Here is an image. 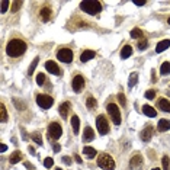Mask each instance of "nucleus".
Returning a JSON list of instances; mask_svg holds the SVG:
<instances>
[{
    "mask_svg": "<svg viewBox=\"0 0 170 170\" xmlns=\"http://www.w3.org/2000/svg\"><path fill=\"white\" fill-rule=\"evenodd\" d=\"M70 102H64V103H61L58 106V112H60V115L63 119H67V115H68V110H70Z\"/></svg>",
    "mask_w": 170,
    "mask_h": 170,
    "instance_id": "ddd939ff",
    "label": "nucleus"
},
{
    "mask_svg": "<svg viewBox=\"0 0 170 170\" xmlns=\"http://www.w3.org/2000/svg\"><path fill=\"white\" fill-rule=\"evenodd\" d=\"M45 80H47V77H45L44 73H39L38 76H37V83H38L39 86H42V84L45 83Z\"/></svg>",
    "mask_w": 170,
    "mask_h": 170,
    "instance_id": "473e14b6",
    "label": "nucleus"
},
{
    "mask_svg": "<svg viewBox=\"0 0 170 170\" xmlns=\"http://www.w3.org/2000/svg\"><path fill=\"white\" fill-rule=\"evenodd\" d=\"M161 163H163V170H170V159L167 156H163Z\"/></svg>",
    "mask_w": 170,
    "mask_h": 170,
    "instance_id": "7c9ffc66",
    "label": "nucleus"
},
{
    "mask_svg": "<svg viewBox=\"0 0 170 170\" xmlns=\"http://www.w3.org/2000/svg\"><path fill=\"white\" fill-rule=\"evenodd\" d=\"M93 138H95V131L90 128V126H86L84 131H83V141L89 143V141H92Z\"/></svg>",
    "mask_w": 170,
    "mask_h": 170,
    "instance_id": "4468645a",
    "label": "nucleus"
},
{
    "mask_svg": "<svg viewBox=\"0 0 170 170\" xmlns=\"http://www.w3.org/2000/svg\"><path fill=\"white\" fill-rule=\"evenodd\" d=\"M137 47H138V49H145L147 48V41H145V39H144V41H140Z\"/></svg>",
    "mask_w": 170,
    "mask_h": 170,
    "instance_id": "ea45409f",
    "label": "nucleus"
},
{
    "mask_svg": "<svg viewBox=\"0 0 170 170\" xmlns=\"http://www.w3.org/2000/svg\"><path fill=\"white\" fill-rule=\"evenodd\" d=\"M13 102H15V106H16L17 109H25V105H23V102H21V100H17V99H13Z\"/></svg>",
    "mask_w": 170,
    "mask_h": 170,
    "instance_id": "4c0bfd02",
    "label": "nucleus"
},
{
    "mask_svg": "<svg viewBox=\"0 0 170 170\" xmlns=\"http://www.w3.org/2000/svg\"><path fill=\"white\" fill-rule=\"evenodd\" d=\"M9 6H12L10 2H7V0H3V2H2V13H6Z\"/></svg>",
    "mask_w": 170,
    "mask_h": 170,
    "instance_id": "f704fd0d",
    "label": "nucleus"
},
{
    "mask_svg": "<svg viewBox=\"0 0 170 170\" xmlns=\"http://www.w3.org/2000/svg\"><path fill=\"white\" fill-rule=\"evenodd\" d=\"M86 106H87V109H89V110L95 109V108L98 106V103H96V99L92 98V96H89L87 100H86Z\"/></svg>",
    "mask_w": 170,
    "mask_h": 170,
    "instance_id": "a878e982",
    "label": "nucleus"
},
{
    "mask_svg": "<svg viewBox=\"0 0 170 170\" xmlns=\"http://www.w3.org/2000/svg\"><path fill=\"white\" fill-rule=\"evenodd\" d=\"M60 150H61V145H60V144H55V145H54V151H55V153H58Z\"/></svg>",
    "mask_w": 170,
    "mask_h": 170,
    "instance_id": "37998d69",
    "label": "nucleus"
},
{
    "mask_svg": "<svg viewBox=\"0 0 170 170\" xmlns=\"http://www.w3.org/2000/svg\"><path fill=\"white\" fill-rule=\"evenodd\" d=\"M25 166H26L28 169H32V164H31V163H25Z\"/></svg>",
    "mask_w": 170,
    "mask_h": 170,
    "instance_id": "de8ad7c7",
    "label": "nucleus"
},
{
    "mask_svg": "<svg viewBox=\"0 0 170 170\" xmlns=\"http://www.w3.org/2000/svg\"><path fill=\"white\" fill-rule=\"evenodd\" d=\"M80 10H83L87 15H98L102 10V3L98 0H86L80 3Z\"/></svg>",
    "mask_w": 170,
    "mask_h": 170,
    "instance_id": "f03ea898",
    "label": "nucleus"
},
{
    "mask_svg": "<svg viewBox=\"0 0 170 170\" xmlns=\"http://www.w3.org/2000/svg\"><path fill=\"white\" fill-rule=\"evenodd\" d=\"M71 87H73V90H74L76 93H79V92H80V90L84 87V79H83V76L77 74V76L73 77V80H71Z\"/></svg>",
    "mask_w": 170,
    "mask_h": 170,
    "instance_id": "1a4fd4ad",
    "label": "nucleus"
},
{
    "mask_svg": "<svg viewBox=\"0 0 170 170\" xmlns=\"http://www.w3.org/2000/svg\"><path fill=\"white\" fill-rule=\"evenodd\" d=\"M45 68H47L51 74H55V76H60V74H61L60 67L57 66V63H55V61H47V63H45Z\"/></svg>",
    "mask_w": 170,
    "mask_h": 170,
    "instance_id": "9d476101",
    "label": "nucleus"
},
{
    "mask_svg": "<svg viewBox=\"0 0 170 170\" xmlns=\"http://www.w3.org/2000/svg\"><path fill=\"white\" fill-rule=\"evenodd\" d=\"M108 114L110 115V119L115 125H119L121 124V112H119V108L116 106L115 103H109L108 105Z\"/></svg>",
    "mask_w": 170,
    "mask_h": 170,
    "instance_id": "20e7f679",
    "label": "nucleus"
},
{
    "mask_svg": "<svg viewBox=\"0 0 170 170\" xmlns=\"http://www.w3.org/2000/svg\"><path fill=\"white\" fill-rule=\"evenodd\" d=\"M131 38L137 39V38H143V31L141 29H138V28H134L131 31Z\"/></svg>",
    "mask_w": 170,
    "mask_h": 170,
    "instance_id": "c756f323",
    "label": "nucleus"
},
{
    "mask_svg": "<svg viewBox=\"0 0 170 170\" xmlns=\"http://www.w3.org/2000/svg\"><path fill=\"white\" fill-rule=\"evenodd\" d=\"M57 58L63 63H71L73 61V51L70 48H61L57 51Z\"/></svg>",
    "mask_w": 170,
    "mask_h": 170,
    "instance_id": "0eeeda50",
    "label": "nucleus"
},
{
    "mask_svg": "<svg viewBox=\"0 0 170 170\" xmlns=\"http://www.w3.org/2000/svg\"><path fill=\"white\" fill-rule=\"evenodd\" d=\"M6 150H7V145H6V144H0V151H2V153H5Z\"/></svg>",
    "mask_w": 170,
    "mask_h": 170,
    "instance_id": "79ce46f5",
    "label": "nucleus"
},
{
    "mask_svg": "<svg viewBox=\"0 0 170 170\" xmlns=\"http://www.w3.org/2000/svg\"><path fill=\"white\" fill-rule=\"evenodd\" d=\"M160 74H161V76L170 74V63L169 61H164V63L161 64V67H160Z\"/></svg>",
    "mask_w": 170,
    "mask_h": 170,
    "instance_id": "b1692460",
    "label": "nucleus"
},
{
    "mask_svg": "<svg viewBox=\"0 0 170 170\" xmlns=\"http://www.w3.org/2000/svg\"><path fill=\"white\" fill-rule=\"evenodd\" d=\"M63 134V128L58 122H51L48 125V135L51 140H58Z\"/></svg>",
    "mask_w": 170,
    "mask_h": 170,
    "instance_id": "39448f33",
    "label": "nucleus"
},
{
    "mask_svg": "<svg viewBox=\"0 0 170 170\" xmlns=\"http://www.w3.org/2000/svg\"><path fill=\"white\" fill-rule=\"evenodd\" d=\"M71 126H73V132L74 134H79V129H80V119L77 115H73L71 116Z\"/></svg>",
    "mask_w": 170,
    "mask_h": 170,
    "instance_id": "6ab92c4d",
    "label": "nucleus"
},
{
    "mask_svg": "<svg viewBox=\"0 0 170 170\" xmlns=\"http://www.w3.org/2000/svg\"><path fill=\"white\" fill-rule=\"evenodd\" d=\"M0 112H2V115H0V121L6 122V121H7V110H6L5 103H0Z\"/></svg>",
    "mask_w": 170,
    "mask_h": 170,
    "instance_id": "cd10ccee",
    "label": "nucleus"
},
{
    "mask_svg": "<svg viewBox=\"0 0 170 170\" xmlns=\"http://www.w3.org/2000/svg\"><path fill=\"white\" fill-rule=\"evenodd\" d=\"M153 170H160V169H157V167H156V169H153Z\"/></svg>",
    "mask_w": 170,
    "mask_h": 170,
    "instance_id": "8fccbe9b",
    "label": "nucleus"
},
{
    "mask_svg": "<svg viewBox=\"0 0 170 170\" xmlns=\"http://www.w3.org/2000/svg\"><path fill=\"white\" fill-rule=\"evenodd\" d=\"M138 83V73H131L129 74V79H128V87L131 89V87H134L135 84Z\"/></svg>",
    "mask_w": 170,
    "mask_h": 170,
    "instance_id": "5701e85b",
    "label": "nucleus"
},
{
    "mask_svg": "<svg viewBox=\"0 0 170 170\" xmlns=\"http://www.w3.org/2000/svg\"><path fill=\"white\" fill-rule=\"evenodd\" d=\"M96 126H98V131L100 135H106V134L109 132V124H108V119H106L103 115L98 116V119H96Z\"/></svg>",
    "mask_w": 170,
    "mask_h": 170,
    "instance_id": "423d86ee",
    "label": "nucleus"
},
{
    "mask_svg": "<svg viewBox=\"0 0 170 170\" xmlns=\"http://www.w3.org/2000/svg\"><path fill=\"white\" fill-rule=\"evenodd\" d=\"M63 163H66V164H71L73 161H71V159H70V157L64 156V157H63Z\"/></svg>",
    "mask_w": 170,
    "mask_h": 170,
    "instance_id": "a19ab883",
    "label": "nucleus"
},
{
    "mask_svg": "<svg viewBox=\"0 0 170 170\" xmlns=\"http://www.w3.org/2000/svg\"><path fill=\"white\" fill-rule=\"evenodd\" d=\"M28 150H29V153H31V154H35V148H33V147H29Z\"/></svg>",
    "mask_w": 170,
    "mask_h": 170,
    "instance_id": "49530a36",
    "label": "nucleus"
},
{
    "mask_svg": "<svg viewBox=\"0 0 170 170\" xmlns=\"http://www.w3.org/2000/svg\"><path fill=\"white\" fill-rule=\"evenodd\" d=\"M52 164H54V160L51 159V157H47V159L44 160V166L47 167V169H49V167H52Z\"/></svg>",
    "mask_w": 170,
    "mask_h": 170,
    "instance_id": "c9c22d12",
    "label": "nucleus"
},
{
    "mask_svg": "<svg viewBox=\"0 0 170 170\" xmlns=\"http://www.w3.org/2000/svg\"><path fill=\"white\" fill-rule=\"evenodd\" d=\"M57 170H63V169H60V167H57Z\"/></svg>",
    "mask_w": 170,
    "mask_h": 170,
    "instance_id": "09e8293b",
    "label": "nucleus"
},
{
    "mask_svg": "<svg viewBox=\"0 0 170 170\" xmlns=\"http://www.w3.org/2000/svg\"><path fill=\"white\" fill-rule=\"evenodd\" d=\"M32 140L37 144H38V145H42V138H41V134H39V132H35V134H32Z\"/></svg>",
    "mask_w": 170,
    "mask_h": 170,
    "instance_id": "2f4dec72",
    "label": "nucleus"
},
{
    "mask_svg": "<svg viewBox=\"0 0 170 170\" xmlns=\"http://www.w3.org/2000/svg\"><path fill=\"white\" fill-rule=\"evenodd\" d=\"M132 55V48L131 45H124V48L121 49V58H128V57H131Z\"/></svg>",
    "mask_w": 170,
    "mask_h": 170,
    "instance_id": "4be33fe9",
    "label": "nucleus"
},
{
    "mask_svg": "<svg viewBox=\"0 0 170 170\" xmlns=\"http://www.w3.org/2000/svg\"><path fill=\"white\" fill-rule=\"evenodd\" d=\"M38 63H39V58H38V57H35V58H33V61L31 63V66H29V68H28V74H29V76H32V74H33V70L37 68V66H38Z\"/></svg>",
    "mask_w": 170,
    "mask_h": 170,
    "instance_id": "bb28decb",
    "label": "nucleus"
},
{
    "mask_svg": "<svg viewBox=\"0 0 170 170\" xmlns=\"http://www.w3.org/2000/svg\"><path fill=\"white\" fill-rule=\"evenodd\" d=\"M170 47V39H163V41H160L159 44H157V47H156V52H163V51H166V49Z\"/></svg>",
    "mask_w": 170,
    "mask_h": 170,
    "instance_id": "a211bd4d",
    "label": "nucleus"
},
{
    "mask_svg": "<svg viewBox=\"0 0 170 170\" xmlns=\"http://www.w3.org/2000/svg\"><path fill=\"white\" fill-rule=\"evenodd\" d=\"M37 103L42 108V109H49L52 103H54V99L48 96V95H38L37 96Z\"/></svg>",
    "mask_w": 170,
    "mask_h": 170,
    "instance_id": "6e6552de",
    "label": "nucleus"
},
{
    "mask_svg": "<svg viewBox=\"0 0 170 170\" xmlns=\"http://www.w3.org/2000/svg\"><path fill=\"white\" fill-rule=\"evenodd\" d=\"M145 98L150 99V100L154 99L156 98V90H153V89H151V90H147V92H145Z\"/></svg>",
    "mask_w": 170,
    "mask_h": 170,
    "instance_id": "e433bc0d",
    "label": "nucleus"
},
{
    "mask_svg": "<svg viewBox=\"0 0 170 170\" xmlns=\"http://www.w3.org/2000/svg\"><path fill=\"white\" fill-rule=\"evenodd\" d=\"M143 114L144 115L150 116V118H156L157 116V110L154 109L153 106H150V105H144L143 106Z\"/></svg>",
    "mask_w": 170,
    "mask_h": 170,
    "instance_id": "2eb2a0df",
    "label": "nucleus"
},
{
    "mask_svg": "<svg viewBox=\"0 0 170 170\" xmlns=\"http://www.w3.org/2000/svg\"><path fill=\"white\" fill-rule=\"evenodd\" d=\"M157 129L160 132H166L170 129V121L169 119H160L159 124H157Z\"/></svg>",
    "mask_w": 170,
    "mask_h": 170,
    "instance_id": "f3484780",
    "label": "nucleus"
},
{
    "mask_svg": "<svg viewBox=\"0 0 170 170\" xmlns=\"http://www.w3.org/2000/svg\"><path fill=\"white\" fill-rule=\"evenodd\" d=\"M141 161H143V157H141L140 154H135V156L129 160V167H132V169H134V167H137V166L141 164Z\"/></svg>",
    "mask_w": 170,
    "mask_h": 170,
    "instance_id": "aec40b11",
    "label": "nucleus"
},
{
    "mask_svg": "<svg viewBox=\"0 0 170 170\" xmlns=\"http://www.w3.org/2000/svg\"><path fill=\"white\" fill-rule=\"evenodd\" d=\"M157 106H159L160 110H164V112H170V100L167 99H159V102H157Z\"/></svg>",
    "mask_w": 170,
    "mask_h": 170,
    "instance_id": "dca6fc26",
    "label": "nucleus"
},
{
    "mask_svg": "<svg viewBox=\"0 0 170 170\" xmlns=\"http://www.w3.org/2000/svg\"><path fill=\"white\" fill-rule=\"evenodd\" d=\"M19 7H22V2H19V0L12 2V12H17L19 10Z\"/></svg>",
    "mask_w": 170,
    "mask_h": 170,
    "instance_id": "72a5a7b5",
    "label": "nucleus"
},
{
    "mask_svg": "<svg viewBox=\"0 0 170 170\" xmlns=\"http://www.w3.org/2000/svg\"><path fill=\"white\" fill-rule=\"evenodd\" d=\"M83 153H84V156H87L89 159H92V157H95L98 154V151L93 147H84L83 148Z\"/></svg>",
    "mask_w": 170,
    "mask_h": 170,
    "instance_id": "393cba45",
    "label": "nucleus"
},
{
    "mask_svg": "<svg viewBox=\"0 0 170 170\" xmlns=\"http://www.w3.org/2000/svg\"><path fill=\"white\" fill-rule=\"evenodd\" d=\"M169 25H170V17H169Z\"/></svg>",
    "mask_w": 170,
    "mask_h": 170,
    "instance_id": "3c124183",
    "label": "nucleus"
},
{
    "mask_svg": "<svg viewBox=\"0 0 170 170\" xmlns=\"http://www.w3.org/2000/svg\"><path fill=\"white\" fill-rule=\"evenodd\" d=\"M95 57H96V52H95V51L86 49V51H83L82 55H80V61H82V63H87V61H90L92 58H95Z\"/></svg>",
    "mask_w": 170,
    "mask_h": 170,
    "instance_id": "f8f14e48",
    "label": "nucleus"
},
{
    "mask_svg": "<svg viewBox=\"0 0 170 170\" xmlns=\"http://www.w3.org/2000/svg\"><path fill=\"white\" fill-rule=\"evenodd\" d=\"M74 159H76L77 163H82V159H80V156H77V154H76V156H74Z\"/></svg>",
    "mask_w": 170,
    "mask_h": 170,
    "instance_id": "a18cd8bd",
    "label": "nucleus"
},
{
    "mask_svg": "<svg viewBox=\"0 0 170 170\" xmlns=\"http://www.w3.org/2000/svg\"><path fill=\"white\" fill-rule=\"evenodd\" d=\"M98 166L103 170H114L115 169V160L112 159L109 154L102 153L98 157Z\"/></svg>",
    "mask_w": 170,
    "mask_h": 170,
    "instance_id": "7ed1b4c3",
    "label": "nucleus"
},
{
    "mask_svg": "<svg viewBox=\"0 0 170 170\" xmlns=\"http://www.w3.org/2000/svg\"><path fill=\"white\" fill-rule=\"evenodd\" d=\"M118 100H119V103H121L122 106H125V105H126V100H125V96H124V93H119V95H118Z\"/></svg>",
    "mask_w": 170,
    "mask_h": 170,
    "instance_id": "58836bf2",
    "label": "nucleus"
},
{
    "mask_svg": "<svg viewBox=\"0 0 170 170\" xmlns=\"http://www.w3.org/2000/svg\"><path fill=\"white\" fill-rule=\"evenodd\" d=\"M26 51V42L22 39H10L9 44L6 45V52L9 57H19Z\"/></svg>",
    "mask_w": 170,
    "mask_h": 170,
    "instance_id": "f257e3e1",
    "label": "nucleus"
},
{
    "mask_svg": "<svg viewBox=\"0 0 170 170\" xmlns=\"http://www.w3.org/2000/svg\"><path fill=\"white\" fill-rule=\"evenodd\" d=\"M132 3H134V5H137V6H144V5H145V2H135V0H134Z\"/></svg>",
    "mask_w": 170,
    "mask_h": 170,
    "instance_id": "c03bdc74",
    "label": "nucleus"
},
{
    "mask_svg": "<svg viewBox=\"0 0 170 170\" xmlns=\"http://www.w3.org/2000/svg\"><path fill=\"white\" fill-rule=\"evenodd\" d=\"M151 137H153V126L151 125H147L145 128H144L143 131H141V134H140V138L143 140V141H150L151 140Z\"/></svg>",
    "mask_w": 170,
    "mask_h": 170,
    "instance_id": "9b49d317",
    "label": "nucleus"
},
{
    "mask_svg": "<svg viewBox=\"0 0 170 170\" xmlns=\"http://www.w3.org/2000/svg\"><path fill=\"white\" fill-rule=\"evenodd\" d=\"M9 161H10L12 164H16V163H19V161H22V153L21 151H15V153L10 156V159H9Z\"/></svg>",
    "mask_w": 170,
    "mask_h": 170,
    "instance_id": "412c9836",
    "label": "nucleus"
},
{
    "mask_svg": "<svg viewBox=\"0 0 170 170\" xmlns=\"http://www.w3.org/2000/svg\"><path fill=\"white\" fill-rule=\"evenodd\" d=\"M49 16H51V9L49 7H44L42 10H41V17H42V21H48Z\"/></svg>",
    "mask_w": 170,
    "mask_h": 170,
    "instance_id": "c85d7f7f",
    "label": "nucleus"
}]
</instances>
